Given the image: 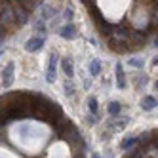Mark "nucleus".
Masks as SVG:
<instances>
[{"label": "nucleus", "instance_id": "2", "mask_svg": "<svg viewBox=\"0 0 158 158\" xmlns=\"http://www.w3.org/2000/svg\"><path fill=\"white\" fill-rule=\"evenodd\" d=\"M57 32H59V36L65 38V40H74V38L78 36V31H76V27H74L73 23H65V25H61Z\"/></svg>", "mask_w": 158, "mask_h": 158}, {"label": "nucleus", "instance_id": "1", "mask_svg": "<svg viewBox=\"0 0 158 158\" xmlns=\"http://www.w3.org/2000/svg\"><path fill=\"white\" fill-rule=\"evenodd\" d=\"M57 63H59L57 53H52L50 55V63H48V71H46V80L50 84L55 82V78H57Z\"/></svg>", "mask_w": 158, "mask_h": 158}, {"label": "nucleus", "instance_id": "20", "mask_svg": "<svg viewBox=\"0 0 158 158\" xmlns=\"http://www.w3.org/2000/svg\"><path fill=\"white\" fill-rule=\"evenodd\" d=\"M105 158H114V152H112V151H107V154H105Z\"/></svg>", "mask_w": 158, "mask_h": 158}, {"label": "nucleus", "instance_id": "13", "mask_svg": "<svg viewBox=\"0 0 158 158\" xmlns=\"http://www.w3.org/2000/svg\"><path fill=\"white\" fill-rule=\"evenodd\" d=\"M128 118H120V120H114V122H112L110 124V126H109V130H112V131H118V130H122V128H126L128 126Z\"/></svg>", "mask_w": 158, "mask_h": 158}, {"label": "nucleus", "instance_id": "10", "mask_svg": "<svg viewBox=\"0 0 158 158\" xmlns=\"http://www.w3.org/2000/svg\"><path fill=\"white\" fill-rule=\"evenodd\" d=\"M88 109H89V114L99 116V101H97V97H94V95L88 97Z\"/></svg>", "mask_w": 158, "mask_h": 158}, {"label": "nucleus", "instance_id": "4", "mask_svg": "<svg viewBox=\"0 0 158 158\" xmlns=\"http://www.w3.org/2000/svg\"><path fill=\"white\" fill-rule=\"evenodd\" d=\"M42 46H44V36H32L25 42V52L35 53V52H40Z\"/></svg>", "mask_w": 158, "mask_h": 158}, {"label": "nucleus", "instance_id": "8", "mask_svg": "<svg viewBox=\"0 0 158 158\" xmlns=\"http://www.w3.org/2000/svg\"><path fill=\"white\" fill-rule=\"evenodd\" d=\"M154 107H158V101L152 95H143V99H141V109L145 112H151Z\"/></svg>", "mask_w": 158, "mask_h": 158}, {"label": "nucleus", "instance_id": "18", "mask_svg": "<svg viewBox=\"0 0 158 158\" xmlns=\"http://www.w3.org/2000/svg\"><path fill=\"white\" fill-rule=\"evenodd\" d=\"M6 36H8L6 27H4V25H0V42H4V40H6Z\"/></svg>", "mask_w": 158, "mask_h": 158}, {"label": "nucleus", "instance_id": "15", "mask_svg": "<svg viewBox=\"0 0 158 158\" xmlns=\"http://www.w3.org/2000/svg\"><path fill=\"white\" fill-rule=\"evenodd\" d=\"M128 65L133 67V69H143V67H145V61H143L141 57H130V59H128Z\"/></svg>", "mask_w": 158, "mask_h": 158}, {"label": "nucleus", "instance_id": "19", "mask_svg": "<svg viewBox=\"0 0 158 158\" xmlns=\"http://www.w3.org/2000/svg\"><path fill=\"white\" fill-rule=\"evenodd\" d=\"M147 82H149V78H147V76H145V74H143V76H141V78H139V80H137V86H141V84H143V86H145V84H147Z\"/></svg>", "mask_w": 158, "mask_h": 158}, {"label": "nucleus", "instance_id": "7", "mask_svg": "<svg viewBox=\"0 0 158 158\" xmlns=\"http://www.w3.org/2000/svg\"><path fill=\"white\" fill-rule=\"evenodd\" d=\"M114 71H116V86H118L120 89H124V88L128 86V82H126V73H124V67H122V63H116Z\"/></svg>", "mask_w": 158, "mask_h": 158}, {"label": "nucleus", "instance_id": "22", "mask_svg": "<svg viewBox=\"0 0 158 158\" xmlns=\"http://www.w3.org/2000/svg\"><path fill=\"white\" fill-rule=\"evenodd\" d=\"M152 63H154V65L158 67V55H154V59H152Z\"/></svg>", "mask_w": 158, "mask_h": 158}, {"label": "nucleus", "instance_id": "3", "mask_svg": "<svg viewBox=\"0 0 158 158\" xmlns=\"http://www.w3.org/2000/svg\"><path fill=\"white\" fill-rule=\"evenodd\" d=\"M14 71H15V63L10 61L6 65V69L2 71V86L4 88H10V86L14 84Z\"/></svg>", "mask_w": 158, "mask_h": 158}, {"label": "nucleus", "instance_id": "21", "mask_svg": "<svg viewBox=\"0 0 158 158\" xmlns=\"http://www.w3.org/2000/svg\"><path fill=\"white\" fill-rule=\"evenodd\" d=\"M154 21H156V25H158V8H156V12H154Z\"/></svg>", "mask_w": 158, "mask_h": 158}, {"label": "nucleus", "instance_id": "5", "mask_svg": "<svg viewBox=\"0 0 158 158\" xmlns=\"http://www.w3.org/2000/svg\"><path fill=\"white\" fill-rule=\"evenodd\" d=\"M40 8V17L44 19V21H50V19H53V17H57V10H55L53 6H50V4H40L38 6Z\"/></svg>", "mask_w": 158, "mask_h": 158}, {"label": "nucleus", "instance_id": "16", "mask_svg": "<svg viewBox=\"0 0 158 158\" xmlns=\"http://www.w3.org/2000/svg\"><path fill=\"white\" fill-rule=\"evenodd\" d=\"M74 84H73V78H67V80H65V94L67 95H69V97H73L74 95Z\"/></svg>", "mask_w": 158, "mask_h": 158}, {"label": "nucleus", "instance_id": "24", "mask_svg": "<svg viewBox=\"0 0 158 158\" xmlns=\"http://www.w3.org/2000/svg\"><path fill=\"white\" fill-rule=\"evenodd\" d=\"M154 46H156V48H158V38H154Z\"/></svg>", "mask_w": 158, "mask_h": 158}, {"label": "nucleus", "instance_id": "26", "mask_svg": "<svg viewBox=\"0 0 158 158\" xmlns=\"http://www.w3.org/2000/svg\"><path fill=\"white\" fill-rule=\"evenodd\" d=\"M2 53H4V52H2V50H0V55H2Z\"/></svg>", "mask_w": 158, "mask_h": 158}, {"label": "nucleus", "instance_id": "23", "mask_svg": "<svg viewBox=\"0 0 158 158\" xmlns=\"http://www.w3.org/2000/svg\"><path fill=\"white\" fill-rule=\"evenodd\" d=\"M89 158H99V154L97 152H92V156H89Z\"/></svg>", "mask_w": 158, "mask_h": 158}, {"label": "nucleus", "instance_id": "17", "mask_svg": "<svg viewBox=\"0 0 158 158\" xmlns=\"http://www.w3.org/2000/svg\"><path fill=\"white\" fill-rule=\"evenodd\" d=\"M73 17H74L73 8H71V6H69V8H65V10H63V15H61V19H65L67 23H73Z\"/></svg>", "mask_w": 158, "mask_h": 158}, {"label": "nucleus", "instance_id": "12", "mask_svg": "<svg viewBox=\"0 0 158 158\" xmlns=\"http://www.w3.org/2000/svg\"><path fill=\"white\" fill-rule=\"evenodd\" d=\"M32 27H35V31L38 32V36H44V35L48 32V29H46V21H44L42 17H38V19L35 21V25H32Z\"/></svg>", "mask_w": 158, "mask_h": 158}, {"label": "nucleus", "instance_id": "14", "mask_svg": "<svg viewBox=\"0 0 158 158\" xmlns=\"http://www.w3.org/2000/svg\"><path fill=\"white\" fill-rule=\"evenodd\" d=\"M89 74L92 76H99L101 74V61L99 59H92V63H89Z\"/></svg>", "mask_w": 158, "mask_h": 158}, {"label": "nucleus", "instance_id": "25", "mask_svg": "<svg viewBox=\"0 0 158 158\" xmlns=\"http://www.w3.org/2000/svg\"><path fill=\"white\" fill-rule=\"evenodd\" d=\"M154 88H156V92H158V80H156V82H154Z\"/></svg>", "mask_w": 158, "mask_h": 158}, {"label": "nucleus", "instance_id": "11", "mask_svg": "<svg viewBox=\"0 0 158 158\" xmlns=\"http://www.w3.org/2000/svg\"><path fill=\"white\" fill-rule=\"evenodd\" d=\"M135 145H137V135H130V137L122 139V143H120V149H122V151H130L131 147H135Z\"/></svg>", "mask_w": 158, "mask_h": 158}, {"label": "nucleus", "instance_id": "6", "mask_svg": "<svg viewBox=\"0 0 158 158\" xmlns=\"http://www.w3.org/2000/svg\"><path fill=\"white\" fill-rule=\"evenodd\" d=\"M59 63H61V69H63L65 76H67V78H74V65H73V59H71V57H63Z\"/></svg>", "mask_w": 158, "mask_h": 158}, {"label": "nucleus", "instance_id": "9", "mask_svg": "<svg viewBox=\"0 0 158 158\" xmlns=\"http://www.w3.org/2000/svg\"><path fill=\"white\" fill-rule=\"evenodd\" d=\"M107 112H109L110 116L116 118L120 112H122V103H120V101H110V103L107 105Z\"/></svg>", "mask_w": 158, "mask_h": 158}]
</instances>
